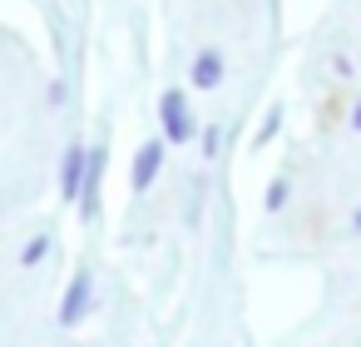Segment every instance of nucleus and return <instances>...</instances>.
I'll use <instances>...</instances> for the list:
<instances>
[{"instance_id":"nucleus-1","label":"nucleus","mask_w":361,"mask_h":347,"mask_svg":"<svg viewBox=\"0 0 361 347\" xmlns=\"http://www.w3.org/2000/svg\"><path fill=\"white\" fill-rule=\"evenodd\" d=\"M85 179H90V149L70 144L65 149V164H60V194L65 199H85Z\"/></svg>"},{"instance_id":"nucleus-2","label":"nucleus","mask_w":361,"mask_h":347,"mask_svg":"<svg viewBox=\"0 0 361 347\" xmlns=\"http://www.w3.org/2000/svg\"><path fill=\"white\" fill-rule=\"evenodd\" d=\"M164 134H169V144H188L193 139V119H188V105H183L178 90L164 95Z\"/></svg>"},{"instance_id":"nucleus-3","label":"nucleus","mask_w":361,"mask_h":347,"mask_svg":"<svg viewBox=\"0 0 361 347\" xmlns=\"http://www.w3.org/2000/svg\"><path fill=\"white\" fill-rule=\"evenodd\" d=\"M85 312H90V273H75L70 288H65V298H60V322L70 327V322H80Z\"/></svg>"},{"instance_id":"nucleus-4","label":"nucleus","mask_w":361,"mask_h":347,"mask_svg":"<svg viewBox=\"0 0 361 347\" xmlns=\"http://www.w3.org/2000/svg\"><path fill=\"white\" fill-rule=\"evenodd\" d=\"M159 164H164V144H144V149H139V159H134V189H139V194L154 184Z\"/></svg>"},{"instance_id":"nucleus-5","label":"nucleus","mask_w":361,"mask_h":347,"mask_svg":"<svg viewBox=\"0 0 361 347\" xmlns=\"http://www.w3.org/2000/svg\"><path fill=\"white\" fill-rule=\"evenodd\" d=\"M218 80H223V60H218L213 50L198 55V65H193V85H198V90H213Z\"/></svg>"},{"instance_id":"nucleus-6","label":"nucleus","mask_w":361,"mask_h":347,"mask_svg":"<svg viewBox=\"0 0 361 347\" xmlns=\"http://www.w3.org/2000/svg\"><path fill=\"white\" fill-rule=\"evenodd\" d=\"M45 248H50V243H45V238H35V243H30L20 258H25V263H40V258H45Z\"/></svg>"},{"instance_id":"nucleus-7","label":"nucleus","mask_w":361,"mask_h":347,"mask_svg":"<svg viewBox=\"0 0 361 347\" xmlns=\"http://www.w3.org/2000/svg\"><path fill=\"white\" fill-rule=\"evenodd\" d=\"M282 199H287V184H272V194H267V208H282Z\"/></svg>"},{"instance_id":"nucleus-8","label":"nucleus","mask_w":361,"mask_h":347,"mask_svg":"<svg viewBox=\"0 0 361 347\" xmlns=\"http://www.w3.org/2000/svg\"><path fill=\"white\" fill-rule=\"evenodd\" d=\"M351 124H356V129H361V105H356V114H351Z\"/></svg>"}]
</instances>
